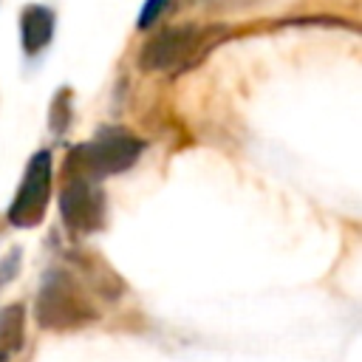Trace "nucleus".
I'll return each mask as SVG.
<instances>
[{"label": "nucleus", "mask_w": 362, "mask_h": 362, "mask_svg": "<svg viewBox=\"0 0 362 362\" xmlns=\"http://www.w3.org/2000/svg\"><path fill=\"white\" fill-rule=\"evenodd\" d=\"M223 37V28H201V25H173L153 34L141 51L139 65L144 71H187L201 62Z\"/></svg>", "instance_id": "f257e3e1"}, {"label": "nucleus", "mask_w": 362, "mask_h": 362, "mask_svg": "<svg viewBox=\"0 0 362 362\" xmlns=\"http://www.w3.org/2000/svg\"><path fill=\"white\" fill-rule=\"evenodd\" d=\"M3 359H6V354H0V362H3Z\"/></svg>", "instance_id": "9d476101"}, {"label": "nucleus", "mask_w": 362, "mask_h": 362, "mask_svg": "<svg viewBox=\"0 0 362 362\" xmlns=\"http://www.w3.org/2000/svg\"><path fill=\"white\" fill-rule=\"evenodd\" d=\"M37 314H40V325H48V328H74L79 322L93 320V311L85 305L82 294H76L71 280L62 274H48L40 294Z\"/></svg>", "instance_id": "39448f33"}, {"label": "nucleus", "mask_w": 362, "mask_h": 362, "mask_svg": "<svg viewBox=\"0 0 362 362\" xmlns=\"http://www.w3.org/2000/svg\"><path fill=\"white\" fill-rule=\"evenodd\" d=\"M59 206L74 235H88L99 229L105 221V195L99 189V181L85 175H65Z\"/></svg>", "instance_id": "20e7f679"}, {"label": "nucleus", "mask_w": 362, "mask_h": 362, "mask_svg": "<svg viewBox=\"0 0 362 362\" xmlns=\"http://www.w3.org/2000/svg\"><path fill=\"white\" fill-rule=\"evenodd\" d=\"M167 3L170 0H144V6H141V14H139V20H136V25L144 31V28H150L164 11H167Z\"/></svg>", "instance_id": "1a4fd4ad"}, {"label": "nucleus", "mask_w": 362, "mask_h": 362, "mask_svg": "<svg viewBox=\"0 0 362 362\" xmlns=\"http://www.w3.org/2000/svg\"><path fill=\"white\" fill-rule=\"evenodd\" d=\"M20 25V48L25 57H37L40 51H45L54 40V28H57V14L51 6L45 3H25L20 8L17 17Z\"/></svg>", "instance_id": "423d86ee"}, {"label": "nucleus", "mask_w": 362, "mask_h": 362, "mask_svg": "<svg viewBox=\"0 0 362 362\" xmlns=\"http://www.w3.org/2000/svg\"><path fill=\"white\" fill-rule=\"evenodd\" d=\"M141 141L124 127H105L96 133L93 141L76 144L65 158V175H85V178H105L113 173H124L136 164L141 153Z\"/></svg>", "instance_id": "f03ea898"}, {"label": "nucleus", "mask_w": 362, "mask_h": 362, "mask_svg": "<svg viewBox=\"0 0 362 362\" xmlns=\"http://www.w3.org/2000/svg\"><path fill=\"white\" fill-rule=\"evenodd\" d=\"M68 119H71V88H59L51 105V127L59 133L68 124Z\"/></svg>", "instance_id": "6e6552de"}, {"label": "nucleus", "mask_w": 362, "mask_h": 362, "mask_svg": "<svg viewBox=\"0 0 362 362\" xmlns=\"http://www.w3.org/2000/svg\"><path fill=\"white\" fill-rule=\"evenodd\" d=\"M48 192H51V153L40 150L31 156L20 189L8 206V221L20 229L37 226L45 215V204H48Z\"/></svg>", "instance_id": "7ed1b4c3"}, {"label": "nucleus", "mask_w": 362, "mask_h": 362, "mask_svg": "<svg viewBox=\"0 0 362 362\" xmlns=\"http://www.w3.org/2000/svg\"><path fill=\"white\" fill-rule=\"evenodd\" d=\"M23 342V305H6L0 311V354L20 348Z\"/></svg>", "instance_id": "0eeeda50"}]
</instances>
